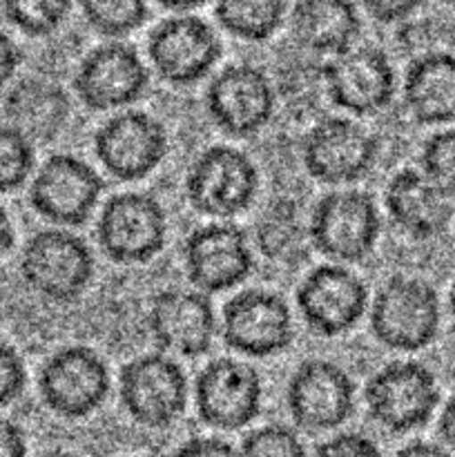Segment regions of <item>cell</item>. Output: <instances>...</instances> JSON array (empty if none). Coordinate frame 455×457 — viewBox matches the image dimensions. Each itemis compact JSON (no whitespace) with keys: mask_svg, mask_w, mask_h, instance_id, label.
I'll return each mask as SVG.
<instances>
[{"mask_svg":"<svg viewBox=\"0 0 455 457\" xmlns=\"http://www.w3.org/2000/svg\"><path fill=\"white\" fill-rule=\"evenodd\" d=\"M442 308L435 288L413 277H393L370 306V330L382 346L418 353L435 342Z\"/></svg>","mask_w":455,"mask_h":457,"instance_id":"6da1fadb","label":"cell"},{"mask_svg":"<svg viewBox=\"0 0 455 457\" xmlns=\"http://www.w3.org/2000/svg\"><path fill=\"white\" fill-rule=\"evenodd\" d=\"M437 404L440 388L435 375L419 361H391L366 384L368 415L393 436L422 428L433 418Z\"/></svg>","mask_w":455,"mask_h":457,"instance_id":"7a4b0ae2","label":"cell"},{"mask_svg":"<svg viewBox=\"0 0 455 457\" xmlns=\"http://www.w3.org/2000/svg\"><path fill=\"white\" fill-rule=\"evenodd\" d=\"M21 277L47 302L71 303L92 284L94 254L71 232L40 230L22 250Z\"/></svg>","mask_w":455,"mask_h":457,"instance_id":"3957f363","label":"cell"},{"mask_svg":"<svg viewBox=\"0 0 455 457\" xmlns=\"http://www.w3.org/2000/svg\"><path fill=\"white\" fill-rule=\"evenodd\" d=\"M96 237L105 257L119 266L152 262L168 239L163 205L147 192L112 196L98 217Z\"/></svg>","mask_w":455,"mask_h":457,"instance_id":"277c9868","label":"cell"},{"mask_svg":"<svg viewBox=\"0 0 455 457\" xmlns=\"http://www.w3.org/2000/svg\"><path fill=\"white\" fill-rule=\"evenodd\" d=\"M257 190V168L248 154L230 145L201 152L186 177L187 201L205 217H236L252 205Z\"/></svg>","mask_w":455,"mask_h":457,"instance_id":"5b68a950","label":"cell"},{"mask_svg":"<svg viewBox=\"0 0 455 457\" xmlns=\"http://www.w3.org/2000/svg\"><path fill=\"white\" fill-rule=\"evenodd\" d=\"M119 397L134 422L161 431L186 413L187 378L172 357L150 353L123 366Z\"/></svg>","mask_w":455,"mask_h":457,"instance_id":"8992f818","label":"cell"},{"mask_svg":"<svg viewBox=\"0 0 455 457\" xmlns=\"http://www.w3.org/2000/svg\"><path fill=\"white\" fill-rule=\"evenodd\" d=\"M379 221L373 196L360 190L330 192L310 219V241L321 254L342 263H360L377 244Z\"/></svg>","mask_w":455,"mask_h":457,"instance_id":"52a82bcc","label":"cell"},{"mask_svg":"<svg viewBox=\"0 0 455 457\" xmlns=\"http://www.w3.org/2000/svg\"><path fill=\"white\" fill-rule=\"evenodd\" d=\"M38 391L54 415L83 420L105 402L110 393V370L92 348H61L40 369Z\"/></svg>","mask_w":455,"mask_h":457,"instance_id":"ba28073f","label":"cell"},{"mask_svg":"<svg viewBox=\"0 0 455 457\" xmlns=\"http://www.w3.org/2000/svg\"><path fill=\"white\" fill-rule=\"evenodd\" d=\"M221 38L208 21L192 13L165 18L147 38L156 74L170 85L199 83L221 58Z\"/></svg>","mask_w":455,"mask_h":457,"instance_id":"9c48e42d","label":"cell"},{"mask_svg":"<svg viewBox=\"0 0 455 457\" xmlns=\"http://www.w3.org/2000/svg\"><path fill=\"white\" fill-rule=\"evenodd\" d=\"M263 382L252 366L221 357L205 366L194 384L201 422L217 431H239L261 413Z\"/></svg>","mask_w":455,"mask_h":457,"instance_id":"30bf717a","label":"cell"},{"mask_svg":"<svg viewBox=\"0 0 455 457\" xmlns=\"http://www.w3.org/2000/svg\"><path fill=\"white\" fill-rule=\"evenodd\" d=\"M303 168L315 181L342 186L360 181L377 159V138L351 119H321L302 145Z\"/></svg>","mask_w":455,"mask_h":457,"instance_id":"8fae6325","label":"cell"},{"mask_svg":"<svg viewBox=\"0 0 455 457\" xmlns=\"http://www.w3.org/2000/svg\"><path fill=\"white\" fill-rule=\"evenodd\" d=\"M105 183L96 170L71 154H54L40 165L29 187V204L56 226H83L98 205Z\"/></svg>","mask_w":455,"mask_h":457,"instance_id":"7c38bea8","label":"cell"},{"mask_svg":"<svg viewBox=\"0 0 455 457\" xmlns=\"http://www.w3.org/2000/svg\"><path fill=\"white\" fill-rule=\"evenodd\" d=\"M94 150L103 168L119 181H138L154 172L168 154L163 123L141 110H125L98 128Z\"/></svg>","mask_w":455,"mask_h":457,"instance_id":"4fadbf2b","label":"cell"},{"mask_svg":"<svg viewBox=\"0 0 455 457\" xmlns=\"http://www.w3.org/2000/svg\"><path fill=\"white\" fill-rule=\"evenodd\" d=\"M285 402L299 428L308 433L335 431L355 411V384L342 366L308 360L290 378Z\"/></svg>","mask_w":455,"mask_h":457,"instance_id":"5bb4252c","label":"cell"},{"mask_svg":"<svg viewBox=\"0 0 455 457\" xmlns=\"http://www.w3.org/2000/svg\"><path fill=\"white\" fill-rule=\"evenodd\" d=\"M210 119L230 137H252L270 123L277 92L266 71L239 62L219 71L205 92Z\"/></svg>","mask_w":455,"mask_h":457,"instance_id":"9a60e30c","label":"cell"},{"mask_svg":"<svg viewBox=\"0 0 455 457\" xmlns=\"http://www.w3.org/2000/svg\"><path fill=\"white\" fill-rule=\"evenodd\" d=\"M297 306L308 328L321 337H337L355 328L368 308L364 281L339 263H324L303 277Z\"/></svg>","mask_w":455,"mask_h":457,"instance_id":"2e32d148","label":"cell"},{"mask_svg":"<svg viewBox=\"0 0 455 457\" xmlns=\"http://www.w3.org/2000/svg\"><path fill=\"white\" fill-rule=\"evenodd\" d=\"M186 275L199 293H223L252 272L248 237L232 223H210L192 232L183 245Z\"/></svg>","mask_w":455,"mask_h":457,"instance_id":"e0dca14e","label":"cell"},{"mask_svg":"<svg viewBox=\"0 0 455 457\" xmlns=\"http://www.w3.org/2000/svg\"><path fill=\"white\" fill-rule=\"evenodd\" d=\"M293 315L279 295L245 290L223 308V342L248 357H270L293 342Z\"/></svg>","mask_w":455,"mask_h":457,"instance_id":"ac0fdd59","label":"cell"},{"mask_svg":"<svg viewBox=\"0 0 455 457\" xmlns=\"http://www.w3.org/2000/svg\"><path fill=\"white\" fill-rule=\"evenodd\" d=\"M147 83L150 74L141 56L125 43H107L92 49L74 79L80 103L94 112L132 105L143 96Z\"/></svg>","mask_w":455,"mask_h":457,"instance_id":"d6986e66","label":"cell"},{"mask_svg":"<svg viewBox=\"0 0 455 457\" xmlns=\"http://www.w3.org/2000/svg\"><path fill=\"white\" fill-rule=\"evenodd\" d=\"M324 76L330 101L357 116L377 114L395 94V70L377 47H352L324 62Z\"/></svg>","mask_w":455,"mask_h":457,"instance_id":"ffe728a7","label":"cell"},{"mask_svg":"<svg viewBox=\"0 0 455 457\" xmlns=\"http://www.w3.org/2000/svg\"><path fill=\"white\" fill-rule=\"evenodd\" d=\"M147 326L161 351L190 360L205 355L217 333L212 303L196 290H163L156 295Z\"/></svg>","mask_w":455,"mask_h":457,"instance_id":"44dd1931","label":"cell"},{"mask_svg":"<svg viewBox=\"0 0 455 457\" xmlns=\"http://www.w3.org/2000/svg\"><path fill=\"white\" fill-rule=\"evenodd\" d=\"M388 217L404 235L428 241L444 235L453 221V204L422 170L406 168L393 174L384 195Z\"/></svg>","mask_w":455,"mask_h":457,"instance_id":"7402d4cb","label":"cell"},{"mask_svg":"<svg viewBox=\"0 0 455 457\" xmlns=\"http://www.w3.org/2000/svg\"><path fill=\"white\" fill-rule=\"evenodd\" d=\"M290 31L306 52L337 58L355 47L361 18L352 0H294Z\"/></svg>","mask_w":455,"mask_h":457,"instance_id":"603a6c76","label":"cell"},{"mask_svg":"<svg viewBox=\"0 0 455 457\" xmlns=\"http://www.w3.org/2000/svg\"><path fill=\"white\" fill-rule=\"evenodd\" d=\"M404 103L418 123H455V54L428 52L406 70Z\"/></svg>","mask_w":455,"mask_h":457,"instance_id":"cb8c5ba5","label":"cell"},{"mask_svg":"<svg viewBox=\"0 0 455 457\" xmlns=\"http://www.w3.org/2000/svg\"><path fill=\"white\" fill-rule=\"evenodd\" d=\"M4 116L31 143H49L65 129L70 98L47 80H22L4 98Z\"/></svg>","mask_w":455,"mask_h":457,"instance_id":"d4e9b609","label":"cell"},{"mask_svg":"<svg viewBox=\"0 0 455 457\" xmlns=\"http://www.w3.org/2000/svg\"><path fill=\"white\" fill-rule=\"evenodd\" d=\"M219 25L245 43H263L284 25L285 0H217Z\"/></svg>","mask_w":455,"mask_h":457,"instance_id":"484cf974","label":"cell"},{"mask_svg":"<svg viewBox=\"0 0 455 457\" xmlns=\"http://www.w3.org/2000/svg\"><path fill=\"white\" fill-rule=\"evenodd\" d=\"M257 244L270 262L294 266L306 257V226L288 201L270 205L257 226Z\"/></svg>","mask_w":455,"mask_h":457,"instance_id":"4316f807","label":"cell"},{"mask_svg":"<svg viewBox=\"0 0 455 457\" xmlns=\"http://www.w3.org/2000/svg\"><path fill=\"white\" fill-rule=\"evenodd\" d=\"M83 18L96 34L123 38L150 16L147 0H79Z\"/></svg>","mask_w":455,"mask_h":457,"instance_id":"83f0119b","label":"cell"},{"mask_svg":"<svg viewBox=\"0 0 455 457\" xmlns=\"http://www.w3.org/2000/svg\"><path fill=\"white\" fill-rule=\"evenodd\" d=\"M3 12L27 36H49L67 21L71 0H3Z\"/></svg>","mask_w":455,"mask_h":457,"instance_id":"f1b7e54d","label":"cell"},{"mask_svg":"<svg viewBox=\"0 0 455 457\" xmlns=\"http://www.w3.org/2000/svg\"><path fill=\"white\" fill-rule=\"evenodd\" d=\"M34 143L12 125H0V195L25 186L34 170Z\"/></svg>","mask_w":455,"mask_h":457,"instance_id":"f546056e","label":"cell"},{"mask_svg":"<svg viewBox=\"0 0 455 457\" xmlns=\"http://www.w3.org/2000/svg\"><path fill=\"white\" fill-rule=\"evenodd\" d=\"M424 177L431 179L446 196H455V128L433 134L419 154Z\"/></svg>","mask_w":455,"mask_h":457,"instance_id":"4dcf8cb0","label":"cell"},{"mask_svg":"<svg viewBox=\"0 0 455 457\" xmlns=\"http://www.w3.org/2000/svg\"><path fill=\"white\" fill-rule=\"evenodd\" d=\"M239 457H306V446L297 431L284 424H266L244 437Z\"/></svg>","mask_w":455,"mask_h":457,"instance_id":"1f68e13d","label":"cell"},{"mask_svg":"<svg viewBox=\"0 0 455 457\" xmlns=\"http://www.w3.org/2000/svg\"><path fill=\"white\" fill-rule=\"evenodd\" d=\"M279 92L281 96H285L288 107L315 105L321 94H326L324 62L299 61L285 67L284 76L279 79Z\"/></svg>","mask_w":455,"mask_h":457,"instance_id":"d6a6232c","label":"cell"},{"mask_svg":"<svg viewBox=\"0 0 455 457\" xmlns=\"http://www.w3.org/2000/svg\"><path fill=\"white\" fill-rule=\"evenodd\" d=\"M27 384L25 361L9 344L0 342V409L13 404Z\"/></svg>","mask_w":455,"mask_h":457,"instance_id":"836d02e7","label":"cell"},{"mask_svg":"<svg viewBox=\"0 0 455 457\" xmlns=\"http://www.w3.org/2000/svg\"><path fill=\"white\" fill-rule=\"evenodd\" d=\"M312 457H382V451L364 433H339L321 442Z\"/></svg>","mask_w":455,"mask_h":457,"instance_id":"e575fe53","label":"cell"},{"mask_svg":"<svg viewBox=\"0 0 455 457\" xmlns=\"http://www.w3.org/2000/svg\"><path fill=\"white\" fill-rule=\"evenodd\" d=\"M426 0H360L364 12L368 13L373 21L391 25V22H400L404 18L413 16Z\"/></svg>","mask_w":455,"mask_h":457,"instance_id":"d590c367","label":"cell"},{"mask_svg":"<svg viewBox=\"0 0 455 457\" xmlns=\"http://www.w3.org/2000/svg\"><path fill=\"white\" fill-rule=\"evenodd\" d=\"M172 457H239V451L221 437H190L177 446Z\"/></svg>","mask_w":455,"mask_h":457,"instance_id":"8d00e7d4","label":"cell"},{"mask_svg":"<svg viewBox=\"0 0 455 457\" xmlns=\"http://www.w3.org/2000/svg\"><path fill=\"white\" fill-rule=\"evenodd\" d=\"M0 457H27L25 431L4 418H0Z\"/></svg>","mask_w":455,"mask_h":457,"instance_id":"74e56055","label":"cell"},{"mask_svg":"<svg viewBox=\"0 0 455 457\" xmlns=\"http://www.w3.org/2000/svg\"><path fill=\"white\" fill-rule=\"evenodd\" d=\"M18 65H21V49L7 31L0 29V89L13 79Z\"/></svg>","mask_w":455,"mask_h":457,"instance_id":"f35d334b","label":"cell"},{"mask_svg":"<svg viewBox=\"0 0 455 457\" xmlns=\"http://www.w3.org/2000/svg\"><path fill=\"white\" fill-rule=\"evenodd\" d=\"M437 433H440L442 442H444V449L455 453V391L446 400L444 409H442L440 422H437Z\"/></svg>","mask_w":455,"mask_h":457,"instance_id":"ab89813d","label":"cell"},{"mask_svg":"<svg viewBox=\"0 0 455 457\" xmlns=\"http://www.w3.org/2000/svg\"><path fill=\"white\" fill-rule=\"evenodd\" d=\"M395 457H453V455L440 445L415 440V442H409L406 446H401V449L395 453Z\"/></svg>","mask_w":455,"mask_h":457,"instance_id":"60d3db41","label":"cell"},{"mask_svg":"<svg viewBox=\"0 0 455 457\" xmlns=\"http://www.w3.org/2000/svg\"><path fill=\"white\" fill-rule=\"evenodd\" d=\"M13 241H16V232H13V223L9 219V214L4 212V208L0 205V257L12 250Z\"/></svg>","mask_w":455,"mask_h":457,"instance_id":"b9f144b4","label":"cell"},{"mask_svg":"<svg viewBox=\"0 0 455 457\" xmlns=\"http://www.w3.org/2000/svg\"><path fill=\"white\" fill-rule=\"evenodd\" d=\"M163 9H170V12H177V13H187L192 9H199L203 7L208 0H156Z\"/></svg>","mask_w":455,"mask_h":457,"instance_id":"7bdbcfd3","label":"cell"},{"mask_svg":"<svg viewBox=\"0 0 455 457\" xmlns=\"http://www.w3.org/2000/svg\"><path fill=\"white\" fill-rule=\"evenodd\" d=\"M449 312H451V320H453V326H455V281L449 290Z\"/></svg>","mask_w":455,"mask_h":457,"instance_id":"ee69618b","label":"cell"},{"mask_svg":"<svg viewBox=\"0 0 455 457\" xmlns=\"http://www.w3.org/2000/svg\"><path fill=\"white\" fill-rule=\"evenodd\" d=\"M40 457H79V455L70 453V451H49V453H45Z\"/></svg>","mask_w":455,"mask_h":457,"instance_id":"f6af8a7d","label":"cell"},{"mask_svg":"<svg viewBox=\"0 0 455 457\" xmlns=\"http://www.w3.org/2000/svg\"><path fill=\"white\" fill-rule=\"evenodd\" d=\"M444 3H446V4H449V7H451V9H455V0H444Z\"/></svg>","mask_w":455,"mask_h":457,"instance_id":"bcb514c9","label":"cell"}]
</instances>
